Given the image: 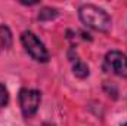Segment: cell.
Here are the masks:
<instances>
[{
    "instance_id": "1",
    "label": "cell",
    "mask_w": 127,
    "mask_h": 126,
    "mask_svg": "<svg viewBox=\"0 0 127 126\" xmlns=\"http://www.w3.org/2000/svg\"><path fill=\"white\" fill-rule=\"evenodd\" d=\"M78 16H80V21L96 31L100 33H108L112 27V19L109 16V13L96 6V4H83L80 9H78Z\"/></svg>"
},
{
    "instance_id": "6",
    "label": "cell",
    "mask_w": 127,
    "mask_h": 126,
    "mask_svg": "<svg viewBox=\"0 0 127 126\" xmlns=\"http://www.w3.org/2000/svg\"><path fill=\"white\" fill-rule=\"evenodd\" d=\"M72 70H74V74L77 77H80V79H84V77L89 76V67L83 63V61H80V60H75Z\"/></svg>"
},
{
    "instance_id": "2",
    "label": "cell",
    "mask_w": 127,
    "mask_h": 126,
    "mask_svg": "<svg viewBox=\"0 0 127 126\" xmlns=\"http://www.w3.org/2000/svg\"><path fill=\"white\" fill-rule=\"evenodd\" d=\"M21 43L25 49V52L31 57L34 61L37 63H47L50 60V55H49V51L46 49V46L43 45V42L30 30H25V31L21 34Z\"/></svg>"
},
{
    "instance_id": "5",
    "label": "cell",
    "mask_w": 127,
    "mask_h": 126,
    "mask_svg": "<svg viewBox=\"0 0 127 126\" xmlns=\"http://www.w3.org/2000/svg\"><path fill=\"white\" fill-rule=\"evenodd\" d=\"M10 46H12V33L9 27L0 25V52L9 49Z\"/></svg>"
},
{
    "instance_id": "9",
    "label": "cell",
    "mask_w": 127,
    "mask_h": 126,
    "mask_svg": "<svg viewBox=\"0 0 127 126\" xmlns=\"http://www.w3.org/2000/svg\"><path fill=\"white\" fill-rule=\"evenodd\" d=\"M121 126H127V123H124V125H121Z\"/></svg>"
},
{
    "instance_id": "8",
    "label": "cell",
    "mask_w": 127,
    "mask_h": 126,
    "mask_svg": "<svg viewBox=\"0 0 127 126\" xmlns=\"http://www.w3.org/2000/svg\"><path fill=\"white\" fill-rule=\"evenodd\" d=\"M9 102V92L3 83H0V107H4Z\"/></svg>"
},
{
    "instance_id": "3",
    "label": "cell",
    "mask_w": 127,
    "mask_h": 126,
    "mask_svg": "<svg viewBox=\"0 0 127 126\" xmlns=\"http://www.w3.org/2000/svg\"><path fill=\"white\" fill-rule=\"evenodd\" d=\"M40 101H41V94L37 89L24 88L19 91V107L25 119H30L37 113Z\"/></svg>"
},
{
    "instance_id": "4",
    "label": "cell",
    "mask_w": 127,
    "mask_h": 126,
    "mask_svg": "<svg viewBox=\"0 0 127 126\" xmlns=\"http://www.w3.org/2000/svg\"><path fill=\"white\" fill-rule=\"evenodd\" d=\"M103 71L127 79V55L120 51L108 52L103 60Z\"/></svg>"
},
{
    "instance_id": "7",
    "label": "cell",
    "mask_w": 127,
    "mask_h": 126,
    "mask_svg": "<svg viewBox=\"0 0 127 126\" xmlns=\"http://www.w3.org/2000/svg\"><path fill=\"white\" fill-rule=\"evenodd\" d=\"M55 16H58V10L52 9V7H44L38 13V19L40 21H49V19H53Z\"/></svg>"
}]
</instances>
